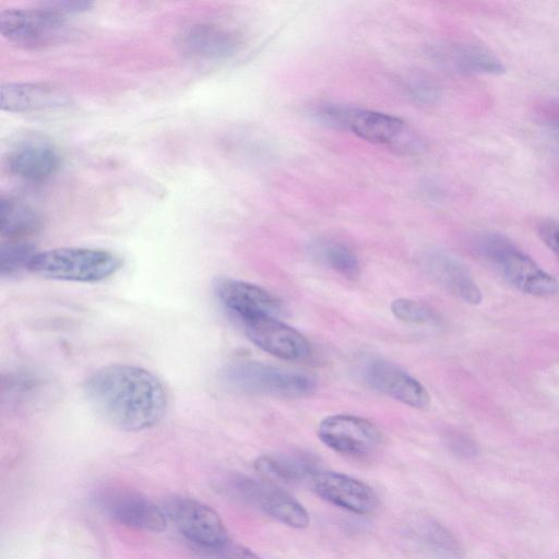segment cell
I'll use <instances>...</instances> for the list:
<instances>
[{"label": "cell", "instance_id": "6da1fadb", "mask_svg": "<svg viewBox=\"0 0 559 559\" xmlns=\"http://www.w3.org/2000/svg\"><path fill=\"white\" fill-rule=\"evenodd\" d=\"M94 409L112 426L142 431L156 426L165 416L167 393L150 370L127 364L103 367L84 385Z\"/></svg>", "mask_w": 559, "mask_h": 559}, {"label": "cell", "instance_id": "7a4b0ae2", "mask_svg": "<svg viewBox=\"0 0 559 559\" xmlns=\"http://www.w3.org/2000/svg\"><path fill=\"white\" fill-rule=\"evenodd\" d=\"M325 124L349 132L396 153H417L423 148L419 135L401 118L370 109L325 103L313 110Z\"/></svg>", "mask_w": 559, "mask_h": 559}, {"label": "cell", "instance_id": "3957f363", "mask_svg": "<svg viewBox=\"0 0 559 559\" xmlns=\"http://www.w3.org/2000/svg\"><path fill=\"white\" fill-rule=\"evenodd\" d=\"M122 266L112 251L88 247H62L36 251L27 269L38 276L76 283H97L109 278Z\"/></svg>", "mask_w": 559, "mask_h": 559}, {"label": "cell", "instance_id": "277c9868", "mask_svg": "<svg viewBox=\"0 0 559 559\" xmlns=\"http://www.w3.org/2000/svg\"><path fill=\"white\" fill-rule=\"evenodd\" d=\"M474 246L520 292L537 297H550L559 292L557 280L507 237L480 234Z\"/></svg>", "mask_w": 559, "mask_h": 559}, {"label": "cell", "instance_id": "5b68a950", "mask_svg": "<svg viewBox=\"0 0 559 559\" xmlns=\"http://www.w3.org/2000/svg\"><path fill=\"white\" fill-rule=\"evenodd\" d=\"M225 384L237 392L281 397H305L316 390L310 376L252 360H238L223 370Z\"/></svg>", "mask_w": 559, "mask_h": 559}, {"label": "cell", "instance_id": "8992f818", "mask_svg": "<svg viewBox=\"0 0 559 559\" xmlns=\"http://www.w3.org/2000/svg\"><path fill=\"white\" fill-rule=\"evenodd\" d=\"M1 35L19 46L46 47L69 35L66 15L47 3L38 8L8 9L0 12Z\"/></svg>", "mask_w": 559, "mask_h": 559}, {"label": "cell", "instance_id": "52a82bcc", "mask_svg": "<svg viewBox=\"0 0 559 559\" xmlns=\"http://www.w3.org/2000/svg\"><path fill=\"white\" fill-rule=\"evenodd\" d=\"M224 489L238 500L287 526L305 528L309 525V514L304 506L269 481L235 475L226 480Z\"/></svg>", "mask_w": 559, "mask_h": 559}, {"label": "cell", "instance_id": "ba28073f", "mask_svg": "<svg viewBox=\"0 0 559 559\" xmlns=\"http://www.w3.org/2000/svg\"><path fill=\"white\" fill-rule=\"evenodd\" d=\"M164 513L198 549L215 547L229 539L221 516L195 499L173 496L164 502Z\"/></svg>", "mask_w": 559, "mask_h": 559}, {"label": "cell", "instance_id": "9c48e42d", "mask_svg": "<svg viewBox=\"0 0 559 559\" xmlns=\"http://www.w3.org/2000/svg\"><path fill=\"white\" fill-rule=\"evenodd\" d=\"M318 437L333 451L348 456H364L380 444L382 435L370 420L350 414H335L321 420Z\"/></svg>", "mask_w": 559, "mask_h": 559}, {"label": "cell", "instance_id": "30bf717a", "mask_svg": "<svg viewBox=\"0 0 559 559\" xmlns=\"http://www.w3.org/2000/svg\"><path fill=\"white\" fill-rule=\"evenodd\" d=\"M96 500L109 518L122 525L144 532H160L166 527L164 510L136 491L106 488Z\"/></svg>", "mask_w": 559, "mask_h": 559}, {"label": "cell", "instance_id": "8fae6325", "mask_svg": "<svg viewBox=\"0 0 559 559\" xmlns=\"http://www.w3.org/2000/svg\"><path fill=\"white\" fill-rule=\"evenodd\" d=\"M214 292L221 305L240 323L281 313L280 300L263 287L235 278H218Z\"/></svg>", "mask_w": 559, "mask_h": 559}, {"label": "cell", "instance_id": "7c38bea8", "mask_svg": "<svg viewBox=\"0 0 559 559\" xmlns=\"http://www.w3.org/2000/svg\"><path fill=\"white\" fill-rule=\"evenodd\" d=\"M248 338L264 352L284 360H302L310 345L296 329L275 317H263L241 323Z\"/></svg>", "mask_w": 559, "mask_h": 559}, {"label": "cell", "instance_id": "4fadbf2b", "mask_svg": "<svg viewBox=\"0 0 559 559\" xmlns=\"http://www.w3.org/2000/svg\"><path fill=\"white\" fill-rule=\"evenodd\" d=\"M313 490L323 500L356 514L372 513L379 499L365 481L337 472H318L311 479Z\"/></svg>", "mask_w": 559, "mask_h": 559}, {"label": "cell", "instance_id": "5bb4252c", "mask_svg": "<svg viewBox=\"0 0 559 559\" xmlns=\"http://www.w3.org/2000/svg\"><path fill=\"white\" fill-rule=\"evenodd\" d=\"M59 154L43 138H27L17 142L5 156L8 171L26 181L38 182L51 177L59 167Z\"/></svg>", "mask_w": 559, "mask_h": 559}, {"label": "cell", "instance_id": "9a60e30c", "mask_svg": "<svg viewBox=\"0 0 559 559\" xmlns=\"http://www.w3.org/2000/svg\"><path fill=\"white\" fill-rule=\"evenodd\" d=\"M365 378L374 390L408 406L421 408L430 402L427 389L394 362L381 359L371 361L366 368Z\"/></svg>", "mask_w": 559, "mask_h": 559}, {"label": "cell", "instance_id": "2e32d148", "mask_svg": "<svg viewBox=\"0 0 559 559\" xmlns=\"http://www.w3.org/2000/svg\"><path fill=\"white\" fill-rule=\"evenodd\" d=\"M182 50L194 58L221 60L238 51L241 40L237 33L221 25L199 23L180 35Z\"/></svg>", "mask_w": 559, "mask_h": 559}, {"label": "cell", "instance_id": "e0dca14e", "mask_svg": "<svg viewBox=\"0 0 559 559\" xmlns=\"http://www.w3.org/2000/svg\"><path fill=\"white\" fill-rule=\"evenodd\" d=\"M71 98L62 88L46 83H7L0 88V106L10 112L60 108Z\"/></svg>", "mask_w": 559, "mask_h": 559}, {"label": "cell", "instance_id": "ac0fdd59", "mask_svg": "<svg viewBox=\"0 0 559 559\" xmlns=\"http://www.w3.org/2000/svg\"><path fill=\"white\" fill-rule=\"evenodd\" d=\"M443 68L462 74H500L502 62L489 50L471 44H445L433 50Z\"/></svg>", "mask_w": 559, "mask_h": 559}, {"label": "cell", "instance_id": "d6986e66", "mask_svg": "<svg viewBox=\"0 0 559 559\" xmlns=\"http://www.w3.org/2000/svg\"><path fill=\"white\" fill-rule=\"evenodd\" d=\"M433 278L455 297L469 305L481 302V290L468 269L456 258L435 252L427 259Z\"/></svg>", "mask_w": 559, "mask_h": 559}, {"label": "cell", "instance_id": "ffe728a7", "mask_svg": "<svg viewBox=\"0 0 559 559\" xmlns=\"http://www.w3.org/2000/svg\"><path fill=\"white\" fill-rule=\"evenodd\" d=\"M254 467L266 479L283 483L312 479L320 472L316 461L305 453L265 454L255 460Z\"/></svg>", "mask_w": 559, "mask_h": 559}, {"label": "cell", "instance_id": "44dd1931", "mask_svg": "<svg viewBox=\"0 0 559 559\" xmlns=\"http://www.w3.org/2000/svg\"><path fill=\"white\" fill-rule=\"evenodd\" d=\"M41 227V217L32 206L10 197L0 202V234L7 241H24Z\"/></svg>", "mask_w": 559, "mask_h": 559}, {"label": "cell", "instance_id": "7402d4cb", "mask_svg": "<svg viewBox=\"0 0 559 559\" xmlns=\"http://www.w3.org/2000/svg\"><path fill=\"white\" fill-rule=\"evenodd\" d=\"M417 534L423 546L438 559H462L463 549L442 524L428 520L419 523Z\"/></svg>", "mask_w": 559, "mask_h": 559}, {"label": "cell", "instance_id": "603a6c76", "mask_svg": "<svg viewBox=\"0 0 559 559\" xmlns=\"http://www.w3.org/2000/svg\"><path fill=\"white\" fill-rule=\"evenodd\" d=\"M319 259L330 269L347 280H356L360 274V264L352 249L341 242L322 241L314 246Z\"/></svg>", "mask_w": 559, "mask_h": 559}, {"label": "cell", "instance_id": "cb8c5ba5", "mask_svg": "<svg viewBox=\"0 0 559 559\" xmlns=\"http://www.w3.org/2000/svg\"><path fill=\"white\" fill-rule=\"evenodd\" d=\"M35 248L25 241H7L0 248L1 276H10L23 267H27Z\"/></svg>", "mask_w": 559, "mask_h": 559}, {"label": "cell", "instance_id": "d4e9b609", "mask_svg": "<svg viewBox=\"0 0 559 559\" xmlns=\"http://www.w3.org/2000/svg\"><path fill=\"white\" fill-rule=\"evenodd\" d=\"M390 307L393 316L405 323L424 325L438 321L437 313L429 306L414 299L397 298Z\"/></svg>", "mask_w": 559, "mask_h": 559}, {"label": "cell", "instance_id": "484cf974", "mask_svg": "<svg viewBox=\"0 0 559 559\" xmlns=\"http://www.w3.org/2000/svg\"><path fill=\"white\" fill-rule=\"evenodd\" d=\"M207 559H261L249 548L230 539L211 548L200 549Z\"/></svg>", "mask_w": 559, "mask_h": 559}, {"label": "cell", "instance_id": "4316f807", "mask_svg": "<svg viewBox=\"0 0 559 559\" xmlns=\"http://www.w3.org/2000/svg\"><path fill=\"white\" fill-rule=\"evenodd\" d=\"M538 235L542 241L559 257V222L547 221L539 225Z\"/></svg>", "mask_w": 559, "mask_h": 559}, {"label": "cell", "instance_id": "83f0119b", "mask_svg": "<svg viewBox=\"0 0 559 559\" xmlns=\"http://www.w3.org/2000/svg\"><path fill=\"white\" fill-rule=\"evenodd\" d=\"M411 92L414 97L424 103L432 102L437 96L435 87L431 84L421 81L412 84Z\"/></svg>", "mask_w": 559, "mask_h": 559}, {"label": "cell", "instance_id": "f1b7e54d", "mask_svg": "<svg viewBox=\"0 0 559 559\" xmlns=\"http://www.w3.org/2000/svg\"><path fill=\"white\" fill-rule=\"evenodd\" d=\"M452 448L454 449L455 452L465 456L473 455L476 451L474 443L469 439L462 437L454 439V441L452 442Z\"/></svg>", "mask_w": 559, "mask_h": 559}, {"label": "cell", "instance_id": "f546056e", "mask_svg": "<svg viewBox=\"0 0 559 559\" xmlns=\"http://www.w3.org/2000/svg\"><path fill=\"white\" fill-rule=\"evenodd\" d=\"M550 128L556 140L559 142V112L551 118Z\"/></svg>", "mask_w": 559, "mask_h": 559}]
</instances>
